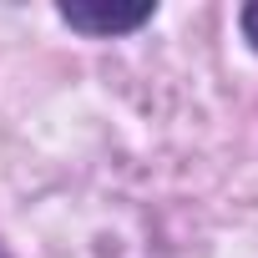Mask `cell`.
Listing matches in <instances>:
<instances>
[{
    "label": "cell",
    "mask_w": 258,
    "mask_h": 258,
    "mask_svg": "<svg viewBox=\"0 0 258 258\" xmlns=\"http://www.w3.org/2000/svg\"><path fill=\"white\" fill-rule=\"evenodd\" d=\"M56 16L71 31H81V36L111 41V36L142 31L157 16V6H152V0H66V6H56Z\"/></svg>",
    "instance_id": "1"
},
{
    "label": "cell",
    "mask_w": 258,
    "mask_h": 258,
    "mask_svg": "<svg viewBox=\"0 0 258 258\" xmlns=\"http://www.w3.org/2000/svg\"><path fill=\"white\" fill-rule=\"evenodd\" d=\"M238 31H243V41L258 51V0H248V6H243V16H238Z\"/></svg>",
    "instance_id": "2"
},
{
    "label": "cell",
    "mask_w": 258,
    "mask_h": 258,
    "mask_svg": "<svg viewBox=\"0 0 258 258\" xmlns=\"http://www.w3.org/2000/svg\"><path fill=\"white\" fill-rule=\"evenodd\" d=\"M0 258H11V253H6V243H0Z\"/></svg>",
    "instance_id": "3"
}]
</instances>
